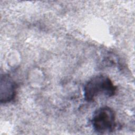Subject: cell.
Here are the masks:
<instances>
[{"instance_id": "cell-1", "label": "cell", "mask_w": 135, "mask_h": 135, "mask_svg": "<svg viewBox=\"0 0 135 135\" xmlns=\"http://www.w3.org/2000/svg\"><path fill=\"white\" fill-rule=\"evenodd\" d=\"M117 87L111 79L104 75H98L90 79L84 87V97L88 102H93L100 95L108 97L114 95Z\"/></svg>"}, {"instance_id": "cell-2", "label": "cell", "mask_w": 135, "mask_h": 135, "mask_svg": "<svg viewBox=\"0 0 135 135\" xmlns=\"http://www.w3.org/2000/svg\"><path fill=\"white\" fill-rule=\"evenodd\" d=\"M91 122L94 130L98 133L112 132L117 126L115 112L108 106L99 108L94 112Z\"/></svg>"}, {"instance_id": "cell-3", "label": "cell", "mask_w": 135, "mask_h": 135, "mask_svg": "<svg viewBox=\"0 0 135 135\" xmlns=\"http://www.w3.org/2000/svg\"><path fill=\"white\" fill-rule=\"evenodd\" d=\"M16 94V84L12 77L7 74L1 76L0 101L1 103H7L12 101Z\"/></svg>"}]
</instances>
